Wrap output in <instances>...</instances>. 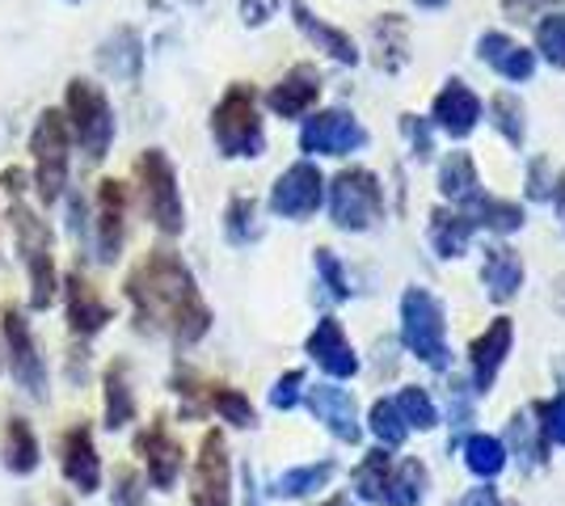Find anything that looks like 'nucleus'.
Segmentation results:
<instances>
[{
	"label": "nucleus",
	"mask_w": 565,
	"mask_h": 506,
	"mask_svg": "<svg viewBox=\"0 0 565 506\" xmlns=\"http://www.w3.org/2000/svg\"><path fill=\"white\" fill-rule=\"evenodd\" d=\"M527 194H532V198H548V182H544V157H536V161H532V173H527Z\"/></svg>",
	"instance_id": "de8ad7c7"
},
{
	"label": "nucleus",
	"mask_w": 565,
	"mask_h": 506,
	"mask_svg": "<svg viewBox=\"0 0 565 506\" xmlns=\"http://www.w3.org/2000/svg\"><path fill=\"white\" fill-rule=\"evenodd\" d=\"M212 136L224 157H262L266 136H262L254 85H245V80L228 85V94L220 97V106L212 110Z\"/></svg>",
	"instance_id": "7ed1b4c3"
},
{
	"label": "nucleus",
	"mask_w": 565,
	"mask_h": 506,
	"mask_svg": "<svg viewBox=\"0 0 565 506\" xmlns=\"http://www.w3.org/2000/svg\"><path fill=\"white\" fill-rule=\"evenodd\" d=\"M511 337H515L511 316H494V325L472 342V376H477V388L494 385L498 363L507 359V351H511Z\"/></svg>",
	"instance_id": "412c9836"
},
{
	"label": "nucleus",
	"mask_w": 565,
	"mask_h": 506,
	"mask_svg": "<svg viewBox=\"0 0 565 506\" xmlns=\"http://www.w3.org/2000/svg\"><path fill=\"white\" fill-rule=\"evenodd\" d=\"M465 506H498L494 489H472L469 498H465Z\"/></svg>",
	"instance_id": "8fccbe9b"
},
{
	"label": "nucleus",
	"mask_w": 565,
	"mask_h": 506,
	"mask_svg": "<svg viewBox=\"0 0 565 506\" xmlns=\"http://www.w3.org/2000/svg\"><path fill=\"white\" fill-rule=\"evenodd\" d=\"M481 279L490 288V300H511L523 288V258H519L511 245H494L486 249V266H481Z\"/></svg>",
	"instance_id": "a878e982"
},
{
	"label": "nucleus",
	"mask_w": 565,
	"mask_h": 506,
	"mask_svg": "<svg viewBox=\"0 0 565 506\" xmlns=\"http://www.w3.org/2000/svg\"><path fill=\"white\" fill-rule=\"evenodd\" d=\"M553 203H557V216H562V224H565V173L557 177V186H553Z\"/></svg>",
	"instance_id": "603ef678"
},
{
	"label": "nucleus",
	"mask_w": 565,
	"mask_h": 506,
	"mask_svg": "<svg viewBox=\"0 0 565 506\" xmlns=\"http://www.w3.org/2000/svg\"><path fill=\"white\" fill-rule=\"evenodd\" d=\"M13 219V237H18V254H22L25 279H30V304L34 309H51L55 288H60V270H55V254H51V228L43 216H34L25 203L9 207Z\"/></svg>",
	"instance_id": "f03ea898"
},
{
	"label": "nucleus",
	"mask_w": 565,
	"mask_h": 506,
	"mask_svg": "<svg viewBox=\"0 0 565 506\" xmlns=\"http://www.w3.org/2000/svg\"><path fill=\"white\" fill-rule=\"evenodd\" d=\"M308 355L321 363L330 376H354L359 372V359H354L351 342H347V334H342V325L333 321V316H326V321H317V330H312V337H308Z\"/></svg>",
	"instance_id": "6ab92c4d"
},
{
	"label": "nucleus",
	"mask_w": 565,
	"mask_h": 506,
	"mask_svg": "<svg viewBox=\"0 0 565 506\" xmlns=\"http://www.w3.org/2000/svg\"><path fill=\"white\" fill-rule=\"evenodd\" d=\"M388 473H393V464L384 452H372V456L363 460V469L354 473V489L367 498V503H384V485H388Z\"/></svg>",
	"instance_id": "e433bc0d"
},
{
	"label": "nucleus",
	"mask_w": 565,
	"mask_h": 506,
	"mask_svg": "<svg viewBox=\"0 0 565 506\" xmlns=\"http://www.w3.org/2000/svg\"><path fill=\"white\" fill-rule=\"evenodd\" d=\"M401 131L409 136V144H414V157L426 161L430 157V127H426L418 115H401Z\"/></svg>",
	"instance_id": "c03bdc74"
},
{
	"label": "nucleus",
	"mask_w": 565,
	"mask_h": 506,
	"mask_svg": "<svg viewBox=\"0 0 565 506\" xmlns=\"http://www.w3.org/2000/svg\"><path fill=\"white\" fill-rule=\"evenodd\" d=\"M224 233H228V241L233 245H249L262 233L258 203H254L249 194H236L233 203H228V212H224Z\"/></svg>",
	"instance_id": "2f4dec72"
},
{
	"label": "nucleus",
	"mask_w": 565,
	"mask_h": 506,
	"mask_svg": "<svg viewBox=\"0 0 565 506\" xmlns=\"http://www.w3.org/2000/svg\"><path fill=\"white\" fill-rule=\"evenodd\" d=\"M321 194H326L321 169L300 161V165H291L279 182H275V191H270V212L282 219H305L321 207Z\"/></svg>",
	"instance_id": "f8f14e48"
},
{
	"label": "nucleus",
	"mask_w": 565,
	"mask_h": 506,
	"mask_svg": "<svg viewBox=\"0 0 565 506\" xmlns=\"http://www.w3.org/2000/svg\"><path fill=\"white\" fill-rule=\"evenodd\" d=\"M207 401H212V410L220 413L224 422H233V427H254V406H249V397H241L236 388L212 385L207 388Z\"/></svg>",
	"instance_id": "c9c22d12"
},
{
	"label": "nucleus",
	"mask_w": 565,
	"mask_h": 506,
	"mask_svg": "<svg viewBox=\"0 0 565 506\" xmlns=\"http://www.w3.org/2000/svg\"><path fill=\"white\" fill-rule=\"evenodd\" d=\"M477 165H472L469 152H451L448 161H444V169H439V191L448 194L451 203H472L477 198Z\"/></svg>",
	"instance_id": "c756f323"
},
{
	"label": "nucleus",
	"mask_w": 565,
	"mask_h": 506,
	"mask_svg": "<svg viewBox=\"0 0 565 506\" xmlns=\"http://www.w3.org/2000/svg\"><path fill=\"white\" fill-rule=\"evenodd\" d=\"M544 439H553V443H565V392L553 401V406H544Z\"/></svg>",
	"instance_id": "49530a36"
},
{
	"label": "nucleus",
	"mask_w": 565,
	"mask_h": 506,
	"mask_svg": "<svg viewBox=\"0 0 565 506\" xmlns=\"http://www.w3.org/2000/svg\"><path fill=\"white\" fill-rule=\"evenodd\" d=\"M22 182H25L22 169H9V173H4V191H9V194H22L25 191Z\"/></svg>",
	"instance_id": "3c124183"
},
{
	"label": "nucleus",
	"mask_w": 565,
	"mask_h": 506,
	"mask_svg": "<svg viewBox=\"0 0 565 506\" xmlns=\"http://www.w3.org/2000/svg\"><path fill=\"white\" fill-rule=\"evenodd\" d=\"M397 413L405 418V427H418V431H430L439 418H435V406H430V397H426L423 388H405L397 401Z\"/></svg>",
	"instance_id": "58836bf2"
},
{
	"label": "nucleus",
	"mask_w": 565,
	"mask_h": 506,
	"mask_svg": "<svg viewBox=\"0 0 565 506\" xmlns=\"http://www.w3.org/2000/svg\"><path fill=\"white\" fill-rule=\"evenodd\" d=\"M0 460L13 477H30L39 469V434L25 418H9L4 422V439H0Z\"/></svg>",
	"instance_id": "b1692460"
},
{
	"label": "nucleus",
	"mask_w": 565,
	"mask_h": 506,
	"mask_svg": "<svg viewBox=\"0 0 565 506\" xmlns=\"http://www.w3.org/2000/svg\"><path fill=\"white\" fill-rule=\"evenodd\" d=\"M291 18H296V25L305 30L308 39L317 43L321 51H330L338 64H359V47H354L351 34H342V30H333V25H326L312 9H308L305 0H291Z\"/></svg>",
	"instance_id": "393cba45"
},
{
	"label": "nucleus",
	"mask_w": 565,
	"mask_h": 506,
	"mask_svg": "<svg viewBox=\"0 0 565 506\" xmlns=\"http://www.w3.org/2000/svg\"><path fill=\"white\" fill-rule=\"evenodd\" d=\"M317 97H321V73H317L312 64H296V68L266 94V106H270L275 115H282V119H300V115H308V110L317 106Z\"/></svg>",
	"instance_id": "dca6fc26"
},
{
	"label": "nucleus",
	"mask_w": 565,
	"mask_h": 506,
	"mask_svg": "<svg viewBox=\"0 0 565 506\" xmlns=\"http://www.w3.org/2000/svg\"><path fill=\"white\" fill-rule=\"evenodd\" d=\"M122 288L140 316V330L148 334L166 330L173 334V342L190 346L212 330V309L203 304L190 266L173 249H148V258L127 274Z\"/></svg>",
	"instance_id": "f257e3e1"
},
{
	"label": "nucleus",
	"mask_w": 565,
	"mask_h": 506,
	"mask_svg": "<svg viewBox=\"0 0 565 506\" xmlns=\"http://www.w3.org/2000/svg\"><path fill=\"white\" fill-rule=\"evenodd\" d=\"M194 506H233V464H228V448H224V434L207 431L203 434V448L194 460Z\"/></svg>",
	"instance_id": "9d476101"
},
{
	"label": "nucleus",
	"mask_w": 565,
	"mask_h": 506,
	"mask_svg": "<svg viewBox=\"0 0 565 506\" xmlns=\"http://www.w3.org/2000/svg\"><path fill=\"white\" fill-rule=\"evenodd\" d=\"M372 431H376V439L384 448H401L409 427H405V418L397 413L393 401H376V406H372Z\"/></svg>",
	"instance_id": "ea45409f"
},
{
	"label": "nucleus",
	"mask_w": 565,
	"mask_h": 506,
	"mask_svg": "<svg viewBox=\"0 0 565 506\" xmlns=\"http://www.w3.org/2000/svg\"><path fill=\"white\" fill-rule=\"evenodd\" d=\"M477 51H481V60H486L498 76H507V80H527V76L536 73V55L523 47V43H515V39H507V34H486V39L477 43Z\"/></svg>",
	"instance_id": "4be33fe9"
},
{
	"label": "nucleus",
	"mask_w": 565,
	"mask_h": 506,
	"mask_svg": "<svg viewBox=\"0 0 565 506\" xmlns=\"http://www.w3.org/2000/svg\"><path fill=\"white\" fill-rule=\"evenodd\" d=\"M372 43H376V68L380 73H401L409 64V22L401 13H384L372 25Z\"/></svg>",
	"instance_id": "5701e85b"
},
{
	"label": "nucleus",
	"mask_w": 565,
	"mask_h": 506,
	"mask_svg": "<svg viewBox=\"0 0 565 506\" xmlns=\"http://www.w3.org/2000/svg\"><path fill=\"white\" fill-rule=\"evenodd\" d=\"M490 122L507 136V144H523L527 140V127H523V106L515 94H494L490 97Z\"/></svg>",
	"instance_id": "473e14b6"
},
{
	"label": "nucleus",
	"mask_w": 565,
	"mask_h": 506,
	"mask_svg": "<svg viewBox=\"0 0 565 506\" xmlns=\"http://www.w3.org/2000/svg\"><path fill=\"white\" fill-rule=\"evenodd\" d=\"M300 385H305V372H287L279 385L270 388V406L275 410H291L300 401Z\"/></svg>",
	"instance_id": "37998d69"
},
{
	"label": "nucleus",
	"mask_w": 565,
	"mask_h": 506,
	"mask_svg": "<svg viewBox=\"0 0 565 506\" xmlns=\"http://www.w3.org/2000/svg\"><path fill=\"white\" fill-rule=\"evenodd\" d=\"M536 47L553 68H565V13H548L536 25Z\"/></svg>",
	"instance_id": "4c0bfd02"
},
{
	"label": "nucleus",
	"mask_w": 565,
	"mask_h": 506,
	"mask_svg": "<svg viewBox=\"0 0 565 506\" xmlns=\"http://www.w3.org/2000/svg\"><path fill=\"white\" fill-rule=\"evenodd\" d=\"M127 241V186L118 177H102L97 186V258L118 262Z\"/></svg>",
	"instance_id": "ddd939ff"
},
{
	"label": "nucleus",
	"mask_w": 565,
	"mask_h": 506,
	"mask_svg": "<svg viewBox=\"0 0 565 506\" xmlns=\"http://www.w3.org/2000/svg\"><path fill=\"white\" fill-rule=\"evenodd\" d=\"M363 144H367V131L347 110H321V115L305 119V131H300V148L321 152V157H347Z\"/></svg>",
	"instance_id": "9b49d317"
},
{
	"label": "nucleus",
	"mask_w": 565,
	"mask_h": 506,
	"mask_svg": "<svg viewBox=\"0 0 565 506\" xmlns=\"http://www.w3.org/2000/svg\"><path fill=\"white\" fill-rule=\"evenodd\" d=\"M326 506H351V503H347V498H330Z\"/></svg>",
	"instance_id": "5fc2aeb1"
},
{
	"label": "nucleus",
	"mask_w": 565,
	"mask_h": 506,
	"mask_svg": "<svg viewBox=\"0 0 565 506\" xmlns=\"http://www.w3.org/2000/svg\"><path fill=\"white\" fill-rule=\"evenodd\" d=\"M418 4H423V9H444L448 0H418Z\"/></svg>",
	"instance_id": "864d4df0"
},
{
	"label": "nucleus",
	"mask_w": 565,
	"mask_h": 506,
	"mask_svg": "<svg viewBox=\"0 0 565 506\" xmlns=\"http://www.w3.org/2000/svg\"><path fill=\"white\" fill-rule=\"evenodd\" d=\"M465 207H469L465 216L472 219V228H477V224H486V228H494V233H515V228H523V207H519V203H502L494 194H477Z\"/></svg>",
	"instance_id": "c85d7f7f"
},
{
	"label": "nucleus",
	"mask_w": 565,
	"mask_h": 506,
	"mask_svg": "<svg viewBox=\"0 0 565 506\" xmlns=\"http://www.w3.org/2000/svg\"><path fill=\"white\" fill-rule=\"evenodd\" d=\"M308 410L317 413L326 427H330L338 439L354 443L359 439V418H354V397L347 388H333V385H317L308 388Z\"/></svg>",
	"instance_id": "aec40b11"
},
{
	"label": "nucleus",
	"mask_w": 565,
	"mask_h": 506,
	"mask_svg": "<svg viewBox=\"0 0 565 506\" xmlns=\"http://www.w3.org/2000/svg\"><path fill=\"white\" fill-rule=\"evenodd\" d=\"M469 237L472 219L465 212H448V207L430 212V245L439 249V258H460L469 249Z\"/></svg>",
	"instance_id": "cd10ccee"
},
{
	"label": "nucleus",
	"mask_w": 565,
	"mask_h": 506,
	"mask_svg": "<svg viewBox=\"0 0 565 506\" xmlns=\"http://www.w3.org/2000/svg\"><path fill=\"white\" fill-rule=\"evenodd\" d=\"M423 485H426V469L418 460H405L397 473H388V485H384V503L393 506H414L423 498Z\"/></svg>",
	"instance_id": "7c9ffc66"
},
{
	"label": "nucleus",
	"mask_w": 565,
	"mask_h": 506,
	"mask_svg": "<svg viewBox=\"0 0 565 506\" xmlns=\"http://www.w3.org/2000/svg\"><path fill=\"white\" fill-rule=\"evenodd\" d=\"M330 212L333 224L347 233L372 228L384 212V186L372 169H342L330 186Z\"/></svg>",
	"instance_id": "0eeeda50"
},
{
	"label": "nucleus",
	"mask_w": 565,
	"mask_h": 506,
	"mask_svg": "<svg viewBox=\"0 0 565 506\" xmlns=\"http://www.w3.org/2000/svg\"><path fill=\"white\" fill-rule=\"evenodd\" d=\"M401 337L405 346L430 367L448 363V346H444V309L426 288H409L401 300Z\"/></svg>",
	"instance_id": "6e6552de"
},
{
	"label": "nucleus",
	"mask_w": 565,
	"mask_h": 506,
	"mask_svg": "<svg viewBox=\"0 0 565 506\" xmlns=\"http://www.w3.org/2000/svg\"><path fill=\"white\" fill-rule=\"evenodd\" d=\"M333 477V464L330 460H321V464H305V469H291V473H282L279 482H275V494L282 498H300V494H312V489H321V485Z\"/></svg>",
	"instance_id": "72a5a7b5"
},
{
	"label": "nucleus",
	"mask_w": 565,
	"mask_h": 506,
	"mask_svg": "<svg viewBox=\"0 0 565 506\" xmlns=\"http://www.w3.org/2000/svg\"><path fill=\"white\" fill-rule=\"evenodd\" d=\"M72 131L64 110H43L30 131V152H34V182H39V198L55 203L64 186H68V161H72Z\"/></svg>",
	"instance_id": "39448f33"
},
{
	"label": "nucleus",
	"mask_w": 565,
	"mask_h": 506,
	"mask_svg": "<svg viewBox=\"0 0 565 506\" xmlns=\"http://www.w3.org/2000/svg\"><path fill=\"white\" fill-rule=\"evenodd\" d=\"M544 4H548V0H502V9H507V13H511V18H532V13H541Z\"/></svg>",
	"instance_id": "09e8293b"
},
{
	"label": "nucleus",
	"mask_w": 565,
	"mask_h": 506,
	"mask_svg": "<svg viewBox=\"0 0 565 506\" xmlns=\"http://www.w3.org/2000/svg\"><path fill=\"white\" fill-rule=\"evenodd\" d=\"M465 456H469V469L477 477H494L507 464V448L498 439H490V434H472L469 443H465Z\"/></svg>",
	"instance_id": "f704fd0d"
},
{
	"label": "nucleus",
	"mask_w": 565,
	"mask_h": 506,
	"mask_svg": "<svg viewBox=\"0 0 565 506\" xmlns=\"http://www.w3.org/2000/svg\"><path fill=\"white\" fill-rule=\"evenodd\" d=\"M115 506H143V482L136 477V469L115 473Z\"/></svg>",
	"instance_id": "79ce46f5"
},
{
	"label": "nucleus",
	"mask_w": 565,
	"mask_h": 506,
	"mask_svg": "<svg viewBox=\"0 0 565 506\" xmlns=\"http://www.w3.org/2000/svg\"><path fill=\"white\" fill-rule=\"evenodd\" d=\"M64 309H68V330L81 337L102 334L115 321V309L102 300V291L81 270H72L68 279H64Z\"/></svg>",
	"instance_id": "4468645a"
},
{
	"label": "nucleus",
	"mask_w": 565,
	"mask_h": 506,
	"mask_svg": "<svg viewBox=\"0 0 565 506\" xmlns=\"http://www.w3.org/2000/svg\"><path fill=\"white\" fill-rule=\"evenodd\" d=\"M102 397H106V431H122L136 418V392L127 385V363L118 359L102 376Z\"/></svg>",
	"instance_id": "bb28decb"
},
{
	"label": "nucleus",
	"mask_w": 565,
	"mask_h": 506,
	"mask_svg": "<svg viewBox=\"0 0 565 506\" xmlns=\"http://www.w3.org/2000/svg\"><path fill=\"white\" fill-rule=\"evenodd\" d=\"M60 469H64V477L81 494H94L97 485H102V456H97L94 448V431L85 422L60 434Z\"/></svg>",
	"instance_id": "2eb2a0df"
},
{
	"label": "nucleus",
	"mask_w": 565,
	"mask_h": 506,
	"mask_svg": "<svg viewBox=\"0 0 565 506\" xmlns=\"http://www.w3.org/2000/svg\"><path fill=\"white\" fill-rule=\"evenodd\" d=\"M64 119H68V131L81 140V148L89 157H106L110 144H115V110H110V97L102 85L76 76L64 85Z\"/></svg>",
	"instance_id": "20e7f679"
},
{
	"label": "nucleus",
	"mask_w": 565,
	"mask_h": 506,
	"mask_svg": "<svg viewBox=\"0 0 565 506\" xmlns=\"http://www.w3.org/2000/svg\"><path fill=\"white\" fill-rule=\"evenodd\" d=\"M317 270L326 274V288H330L333 300H347L351 288H347V274H342V266L333 258V249H317Z\"/></svg>",
	"instance_id": "a19ab883"
},
{
	"label": "nucleus",
	"mask_w": 565,
	"mask_h": 506,
	"mask_svg": "<svg viewBox=\"0 0 565 506\" xmlns=\"http://www.w3.org/2000/svg\"><path fill=\"white\" fill-rule=\"evenodd\" d=\"M0 337H4V351H9V372L18 376V385L30 392V397H47V367H43V355H39V342L25 325L22 309H4L0 313Z\"/></svg>",
	"instance_id": "1a4fd4ad"
},
{
	"label": "nucleus",
	"mask_w": 565,
	"mask_h": 506,
	"mask_svg": "<svg viewBox=\"0 0 565 506\" xmlns=\"http://www.w3.org/2000/svg\"><path fill=\"white\" fill-rule=\"evenodd\" d=\"M136 173H140V191H143V207H148V219L178 237L186 228V207H182V191H178V173L169 165V157L161 148H148L136 161Z\"/></svg>",
	"instance_id": "423d86ee"
},
{
	"label": "nucleus",
	"mask_w": 565,
	"mask_h": 506,
	"mask_svg": "<svg viewBox=\"0 0 565 506\" xmlns=\"http://www.w3.org/2000/svg\"><path fill=\"white\" fill-rule=\"evenodd\" d=\"M430 110H435V122L448 131L451 140H465L472 127H477V119H481V101H477V94H472L465 80H448Z\"/></svg>",
	"instance_id": "a211bd4d"
},
{
	"label": "nucleus",
	"mask_w": 565,
	"mask_h": 506,
	"mask_svg": "<svg viewBox=\"0 0 565 506\" xmlns=\"http://www.w3.org/2000/svg\"><path fill=\"white\" fill-rule=\"evenodd\" d=\"M136 448H140L143 460H148V482L157 485V489H169V485L178 482V473H182V443L169 434L166 422H152V427L136 439Z\"/></svg>",
	"instance_id": "f3484780"
},
{
	"label": "nucleus",
	"mask_w": 565,
	"mask_h": 506,
	"mask_svg": "<svg viewBox=\"0 0 565 506\" xmlns=\"http://www.w3.org/2000/svg\"><path fill=\"white\" fill-rule=\"evenodd\" d=\"M279 13V0H241V18L245 25H266Z\"/></svg>",
	"instance_id": "a18cd8bd"
}]
</instances>
